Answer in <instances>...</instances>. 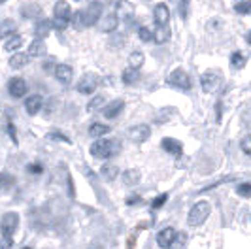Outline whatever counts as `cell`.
I'll return each instance as SVG.
<instances>
[{
  "label": "cell",
  "mask_w": 251,
  "mask_h": 249,
  "mask_svg": "<svg viewBox=\"0 0 251 249\" xmlns=\"http://www.w3.org/2000/svg\"><path fill=\"white\" fill-rule=\"evenodd\" d=\"M121 149V146H119V142L117 140H97L93 146H91V155L95 157V159H110L113 157L117 151Z\"/></svg>",
  "instance_id": "obj_1"
},
{
  "label": "cell",
  "mask_w": 251,
  "mask_h": 249,
  "mask_svg": "<svg viewBox=\"0 0 251 249\" xmlns=\"http://www.w3.org/2000/svg\"><path fill=\"white\" fill-rule=\"evenodd\" d=\"M210 212H212V208H210V202H206V200H201V202H197L193 208H191V212H189V217H187V223L191 226H201L208 217H210Z\"/></svg>",
  "instance_id": "obj_2"
},
{
  "label": "cell",
  "mask_w": 251,
  "mask_h": 249,
  "mask_svg": "<svg viewBox=\"0 0 251 249\" xmlns=\"http://www.w3.org/2000/svg\"><path fill=\"white\" fill-rule=\"evenodd\" d=\"M221 83V74L217 70H210V72H204L201 77V85L204 93H214L215 89L219 87Z\"/></svg>",
  "instance_id": "obj_3"
},
{
  "label": "cell",
  "mask_w": 251,
  "mask_h": 249,
  "mask_svg": "<svg viewBox=\"0 0 251 249\" xmlns=\"http://www.w3.org/2000/svg\"><path fill=\"white\" fill-rule=\"evenodd\" d=\"M168 83H170L172 87L181 89V91H189V89H191V77H189V74L185 72V70L177 68V70H174V72L170 74Z\"/></svg>",
  "instance_id": "obj_4"
},
{
  "label": "cell",
  "mask_w": 251,
  "mask_h": 249,
  "mask_svg": "<svg viewBox=\"0 0 251 249\" xmlns=\"http://www.w3.org/2000/svg\"><path fill=\"white\" fill-rule=\"evenodd\" d=\"M115 10H117L119 21H123V23H126V25L132 23V19H134V6H132L128 0H117Z\"/></svg>",
  "instance_id": "obj_5"
},
{
  "label": "cell",
  "mask_w": 251,
  "mask_h": 249,
  "mask_svg": "<svg viewBox=\"0 0 251 249\" xmlns=\"http://www.w3.org/2000/svg\"><path fill=\"white\" fill-rule=\"evenodd\" d=\"M99 87V77L95 74H85L77 81V93L81 95H93Z\"/></svg>",
  "instance_id": "obj_6"
},
{
  "label": "cell",
  "mask_w": 251,
  "mask_h": 249,
  "mask_svg": "<svg viewBox=\"0 0 251 249\" xmlns=\"http://www.w3.org/2000/svg\"><path fill=\"white\" fill-rule=\"evenodd\" d=\"M83 12H85V25L87 26L97 25V21L102 19V4L99 0H93L89 4L87 10H83Z\"/></svg>",
  "instance_id": "obj_7"
},
{
  "label": "cell",
  "mask_w": 251,
  "mask_h": 249,
  "mask_svg": "<svg viewBox=\"0 0 251 249\" xmlns=\"http://www.w3.org/2000/svg\"><path fill=\"white\" fill-rule=\"evenodd\" d=\"M17 226H19V215L17 213H4V217H2V223H0V228H2V234H10L13 236V232L17 230Z\"/></svg>",
  "instance_id": "obj_8"
},
{
  "label": "cell",
  "mask_w": 251,
  "mask_h": 249,
  "mask_svg": "<svg viewBox=\"0 0 251 249\" xmlns=\"http://www.w3.org/2000/svg\"><path fill=\"white\" fill-rule=\"evenodd\" d=\"M177 238V230L176 228H172V226H166L163 228L159 234H157V244H159V248L163 249H168L172 244H174V240Z\"/></svg>",
  "instance_id": "obj_9"
},
{
  "label": "cell",
  "mask_w": 251,
  "mask_h": 249,
  "mask_svg": "<svg viewBox=\"0 0 251 249\" xmlns=\"http://www.w3.org/2000/svg\"><path fill=\"white\" fill-rule=\"evenodd\" d=\"M150 136H151V128L148 124H136V126H132L128 130V138L132 142H136V144H144Z\"/></svg>",
  "instance_id": "obj_10"
},
{
  "label": "cell",
  "mask_w": 251,
  "mask_h": 249,
  "mask_svg": "<svg viewBox=\"0 0 251 249\" xmlns=\"http://www.w3.org/2000/svg\"><path fill=\"white\" fill-rule=\"evenodd\" d=\"M8 91H10L13 99H21L26 93V81L23 77H12L10 83H8Z\"/></svg>",
  "instance_id": "obj_11"
},
{
  "label": "cell",
  "mask_w": 251,
  "mask_h": 249,
  "mask_svg": "<svg viewBox=\"0 0 251 249\" xmlns=\"http://www.w3.org/2000/svg\"><path fill=\"white\" fill-rule=\"evenodd\" d=\"M153 17H155V23L159 26H166L170 21V8L166 4H157L153 10Z\"/></svg>",
  "instance_id": "obj_12"
},
{
  "label": "cell",
  "mask_w": 251,
  "mask_h": 249,
  "mask_svg": "<svg viewBox=\"0 0 251 249\" xmlns=\"http://www.w3.org/2000/svg\"><path fill=\"white\" fill-rule=\"evenodd\" d=\"M72 75H74L72 66H68V64H57V66H55V77H57V81H61L63 85H68V83L72 81Z\"/></svg>",
  "instance_id": "obj_13"
},
{
  "label": "cell",
  "mask_w": 251,
  "mask_h": 249,
  "mask_svg": "<svg viewBox=\"0 0 251 249\" xmlns=\"http://www.w3.org/2000/svg\"><path fill=\"white\" fill-rule=\"evenodd\" d=\"M123 108H125V102L117 99V100H112L110 104H106V108L102 110V113H104L106 119H115L119 113L123 112Z\"/></svg>",
  "instance_id": "obj_14"
},
{
  "label": "cell",
  "mask_w": 251,
  "mask_h": 249,
  "mask_svg": "<svg viewBox=\"0 0 251 249\" xmlns=\"http://www.w3.org/2000/svg\"><path fill=\"white\" fill-rule=\"evenodd\" d=\"M161 146H163V149L166 153H170V155H174V157H179L181 153H183V146L174 140V138H163V142H161Z\"/></svg>",
  "instance_id": "obj_15"
},
{
  "label": "cell",
  "mask_w": 251,
  "mask_h": 249,
  "mask_svg": "<svg viewBox=\"0 0 251 249\" xmlns=\"http://www.w3.org/2000/svg\"><path fill=\"white\" fill-rule=\"evenodd\" d=\"M42 106H44V99L40 95H32L25 100V112L28 115H36L42 110Z\"/></svg>",
  "instance_id": "obj_16"
},
{
  "label": "cell",
  "mask_w": 251,
  "mask_h": 249,
  "mask_svg": "<svg viewBox=\"0 0 251 249\" xmlns=\"http://www.w3.org/2000/svg\"><path fill=\"white\" fill-rule=\"evenodd\" d=\"M53 17H61V19H68V21H72V10H70L68 2L59 0V2L55 4V8H53Z\"/></svg>",
  "instance_id": "obj_17"
},
{
  "label": "cell",
  "mask_w": 251,
  "mask_h": 249,
  "mask_svg": "<svg viewBox=\"0 0 251 249\" xmlns=\"http://www.w3.org/2000/svg\"><path fill=\"white\" fill-rule=\"evenodd\" d=\"M119 25V17L115 13H108L100 19V30L102 32H113Z\"/></svg>",
  "instance_id": "obj_18"
},
{
  "label": "cell",
  "mask_w": 251,
  "mask_h": 249,
  "mask_svg": "<svg viewBox=\"0 0 251 249\" xmlns=\"http://www.w3.org/2000/svg\"><path fill=\"white\" fill-rule=\"evenodd\" d=\"M46 42L44 40H34V42H30V46H28V57H44L46 55Z\"/></svg>",
  "instance_id": "obj_19"
},
{
  "label": "cell",
  "mask_w": 251,
  "mask_h": 249,
  "mask_svg": "<svg viewBox=\"0 0 251 249\" xmlns=\"http://www.w3.org/2000/svg\"><path fill=\"white\" fill-rule=\"evenodd\" d=\"M53 28V23H51L50 19H40L34 26V34L38 36V40H44V38L50 34V30Z\"/></svg>",
  "instance_id": "obj_20"
},
{
  "label": "cell",
  "mask_w": 251,
  "mask_h": 249,
  "mask_svg": "<svg viewBox=\"0 0 251 249\" xmlns=\"http://www.w3.org/2000/svg\"><path fill=\"white\" fill-rule=\"evenodd\" d=\"M2 42H4V50L6 51H17L21 48V44H23V40L19 34H12V36L8 38H2Z\"/></svg>",
  "instance_id": "obj_21"
},
{
  "label": "cell",
  "mask_w": 251,
  "mask_h": 249,
  "mask_svg": "<svg viewBox=\"0 0 251 249\" xmlns=\"http://www.w3.org/2000/svg\"><path fill=\"white\" fill-rule=\"evenodd\" d=\"M112 128L104 123H93L89 126V136L91 138H102L104 134H108Z\"/></svg>",
  "instance_id": "obj_22"
},
{
  "label": "cell",
  "mask_w": 251,
  "mask_h": 249,
  "mask_svg": "<svg viewBox=\"0 0 251 249\" xmlns=\"http://www.w3.org/2000/svg\"><path fill=\"white\" fill-rule=\"evenodd\" d=\"M155 40L153 42H157V44H164V42H168L170 40V28H168V25L166 26H155Z\"/></svg>",
  "instance_id": "obj_23"
},
{
  "label": "cell",
  "mask_w": 251,
  "mask_h": 249,
  "mask_svg": "<svg viewBox=\"0 0 251 249\" xmlns=\"http://www.w3.org/2000/svg\"><path fill=\"white\" fill-rule=\"evenodd\" d=\"M21 15L23 17H40L42 15V8L38 6V4H34V2H28V6H23L21 8Z\"/></svg>",
  "instance_id": "obj_24"
},
{
  "label": "cell",
  "mask_w": 251,
  "mask_h": 249,
  "mask_svg": "<svg viewBox=\"0 0 251 249\" xmlns=\"http://www.w3.org/2000/svg\"><path fill=\"white\" fill-rule=\"evenodd\" d=\"M26 62H28V55L25 53H15L12 59H10V66L15 68V70H21V68H25Z\"/></svg>",
  "instance_id": "obj_25"
},
{
  "label": "cell",
  "mask_w": 251,
  "mask_h": 249,
  "mask_svg": "<svg viewBox=\"0 0 251 249\" xmlns=\"http://www.w3.org/2000/svg\"><path fill=\"white\" fill-rule=\"evenodd\" d=\"M140 77V72L138 70H134V68H125L123 70V74H121V79H123V83L125 85H132V83H136Z\"/></svg>",
  "instance_id": "obj_26"
},
{
  "label": "cell",
  "mask_w": 251,
  "mask_h": 249,
  "mask_svg": "<svg viewBox=\"0 0 251 249\" xmlns=\"http://www.w3.org/2000/svg\"><path fill=\"white\" fill-rule=\"evenodd\" d=\"M144 61H146L144 53H140V51H134V53H130V55H128V68L140 70V68H142V64H144Z\"/></svg>",
  "instance_id": "obj_27"
},
{
  "label": "cell",
  "mask_w": 251,
  "mask_h": 249,
  "mask_svg": "<svg viewBox=\"0 0 251 249\" xmlns=\"http://www.w3.org/2000/svg\"><path fill=\"white\" fill-rule=\"evenodd\" d=\"M138 181H140V172H138V170L130 168V170L123 172V183H125V185H128V187L138 185Z\"/></svg>",
  "instance_id": "obj_28"
},
{
  "label": "cell",
  "mask_w": 251,
  "mask_h": 249,
  "mask_svg": "<svg viewBox=\"0 0 251 249\" xmlns=\"http://www.w3.org/2000/svg\"><path fill=\"white\" fill-rule=\"evenodd\" d=\"M100 174L104 175V179L113 181V179L119 175V168H117V166H113V164H104V166L100 168Z\"/></svg>",
  "instance_id": "obj_29"
},
{
  "label": "cell",
  "mask_w": 251,
  "mask_h": 249,
  "mask_svg": "<svg viewBox=\"0 0 251 249\" xmlns=\"http://www.w3.org/2000/svg\"><path fill=\"white\" fill-rule=\"evenodd\" d=\"M72 25H74V28H77V30H81V28H85V12L83 10H77V12H74V15H72Z\"/></svg>",
  "instance_id": "obj_30"
},
{
  "label": "cell",
  "mask_w": 251,
  "mask_h": 249,
  "mask_svg": "<svg viewBox=\"0 0 251 249\" xmlns=\"http://www.w3.org/2000/svg\"><path fill=\"white\" fill-rule=\"evenodd\" d=\"M15 28H17V25L13 23L12 19H4V21H2V26H0V32H2V38L12 36L13 32H15Z\"/></svg>",
  "instance_id": "obj_31"
},
{
  "label": "cell",
  "mask_w": 251,
  "mask_h": 249,
  "mask_svg": "<svg viewBox=\"0 0 251 249\" xmlns=\"http://www.w3.org/2000/svg\"><path fill=\"white\" fill-rule=\"evenodd\" d=\"M106 106H104V97H95V99L91 100L87 104V112L89 113H95V112H99V110H104Z\"/></svg>",
  "instance_id": "obj_32"
},
{
  "label": "cell",
  "mask_w": 251,
  "mask_h": 249,
  "mask_svg": "<svg viewBox=\"0 0 251 249\" xmlns=\"http://www.w3.org/2000/svg\"><path fill=\"white\" fill-rule=\"evenodd\" d=\"M234 12L240 15H251V0H240L234 4Z\"/></svg>",
  "instance_id": "obj_33"
},
{
  "label": "cell",
  "mask_w": 251,
  "mask_h": 249,
  "mask_svg": "<svg viewBox=\"0 0 251 249\" xmlns=\"http://www.w3.org/2000/svg\"><path fill=\"white\" fill-rule=\"evenodd\" d=\"M230 66L236 68V70H242V68L246 66V57H244L240 51L232 53V55H230Z\"/></svg>",
  "instance_id": "obj_34"
},
{
  "label": "cell",
  "mask_w": 251,
  "mask_h": 249,
  "mask_svg": "<svg viewBox=\"0 0 251 249\" xmlns=\"http://www.w3.org/2000/svg\"><path fill=\"white\" fill-rule=\"evenodd\" d=\"M138 38L142 42H151V40H155V32L148 26H138Z\"/></svg>",
  "instance_id": "obj_35"
},
{
  "label": "cell",
  "mask_w": 251,
  "mask_h": 249,
  "mask_svg": "<svg viewBox=\"0 0 251 249\" xmlns=\"http://www.w3.org/2000/svg\"><path fill=\"white\" fill-rule=\"evenodd\" d=\"M185 246H187V234L185 232H177V238L168 249H185Z\"/></svg>",
  "instance_id": "obj_36"
},
{
  "label": "cell",
  "mask_w": 251,
  "mask_h": 249,
  "mask_svg": "<svg viewBox=\"0 0 251 249\" xmlns=\"http://www.w3.org/2000/svg\"><path fill=\"white\" fill-rule=\"evenodd\" d=\"M53 28L55 30H59V32H63V30H66L68 28V25L72 23V21H68V19H61V17H53Z\"/></svg>",
  "instance_id": "obj_37"
},
{
  "label": "cell",
  "mask_w": 251,
  "mask_h": 249,
  "mask_svg": "<svg viewBox=\"0 0 251 249\" xmlns=\"http://www.w3.org/2000/svg\"><path fill=\"white\" fill-rule=\"evenodd\" d=\"M236 193L244 199H251V183H240L236 187Z\"/></svg>",
  "instance_id": "obj_38"
},
{
  "label": "cell",
  "mask_w": 251,
  "mask_h": 249,
  "mask_svg": "<svg viewBox=\"0 0 251 249\" xmlns=\"http://www.w3.org/2000/svg\"><path fill=\"white\" fill-rule=\"evenodd\" d=\"M240 148H242V151H244L246 155H250V157H251V134H248V136L242 138Z\"/></svg>",
  "instance_id": "obj_39"
},
{
  "label": "cell",
  "mask_w": 251,
  "mask_h": 249,
  "mask_svg": "<svg viewBox=\"0 0 251 249\" xmlns=\"http://www.w3.org/2000/svg\"><path fill=\"white\" fill-rule=\"evenodd\" d=\"M0 244H2V249H12L13 236H10V234H0Z\"/></svg>",
  "instance_id": "obj_40"
},
{
  "label": "cell",
  "mask_w": 251,
  "mask_h": 249,
  "mask_svg": "<svg viewBox=\"0 0 251 249\" xmlns=\"http://www.w3.org/2000/svg\"><path fill=\"white\" fill-rule=\"evenodd\" d=\"M166 200H168V195H159L157 199L153 200V204H151V208H153V210H159L161 206H164V202H166Z\"/></svg>",
  "instance_id": "obj_41"
},
{
  "label": "cell",
  "mask_w": 251,
  "mask_h": 249,
  "mask_svg": "<svg viewBox=\"0 0 251 249\" xmlns=\"http://www.w3.org/2000/svg\"><path fill=\"white\" fill-rule=\"evenodd\" d=\"M242 123H244L246 128H250L251 130V108H248L246 112L242 113Z\"/></svg>",
  "instance_id": "obj_42"
},
{
  "label": "cell",
  "mask_w": 251,
  "mask_h": 249,
  "mask_svg": "<svg viewBox=\"0 0 251 249\" xmlns=\"http://www.w3.org/2000/svg\"><path fill=\"white\" fill-rule=\"evenodd\" d=\"M26 170H28L30 174H42V172H44V166H42V164H38V162H34V164H28V166H26Z\"/></svg>",
  "instance_id": "obj_43"
},
{
  "label": "cell",
  "mask_w": 251,
  "mask_h": 249,
  "mask_svg": "<svg viewBox=\"0 0 251 249\" xmlns=\"http://www.w3.org/2000/svg\"><path fill=\"white\" fill-rule=\"evenodd\" d=\"M48 138H50V140H61L64 144H70V140L64 136V134H59V132H51V134H48Z\"/></svg>",
  "instance_id": "obj_44"
},
{
  "label": "cell",
  "mask_w": 251,
  "mask_h": 249,
  "mask_svg": "<svg viewBox=\"0 0 251 249\" xmlns=\"http://www.w3.org/2000/svg\"><path fill=\"white\" fill-rule=\"evenodd\" d=\"M187 6H189V0H181V8H179V15L183 19H187Z\"/></svg>",
  "instance_id": "obj_45"
},
{
  "label": "cell",
  "mask_w": 251,
  "mask_h": 249,
  "mask_svg": "<svg viewBox=\"0 0 251 249\" xmlns=\"http://www.w3.org/2000/svg\"><path fill=\"white\" fill-rule=\"evenodd\" d=\"M8 132H10V138L13 140V144H17V132H15L13 123H8Z\"/></svg>",
  "instance_id": "obj_46"
},
{
  "label": "cell",
  "mask_w": 251,
  "mask_h": 249,
  "mask_svg": "<svg viewBox=\"0 0 251 249\" xmlns=\"http://www.w3.org/2000/svg\"><path fill=\"white\" fill-rule=\"evenodd\" d=\"M138 200H140V197L138 195H134V197H128V199H126V204H128V206H132V204H136Z\"/></svg>",
  "instance_id": "obj_47"
},
{
  "label": "cell",
  "mask_w": 251,
  "mask_h": 249,
  "mask_svg": "<svg viewBox=\"0 0 251 249\" xmlns=\"http://www.w3.org/2000/svg\"><path fill=\"white\" fill-rule=\"evenodd\" d=\"M215 108H217V121H219V119H221V102H217Z\"/></svg>",
  "instance_id": "obj_48"
},
{
  "label": "cell",
  "mask_w": 251,
  "mask_h": 249,
  "mask_svg": "<svg viewBox=\"0 0 251 249\" xmlns=\"http://www.w3.org/2000/svg\"><path fill=\"white\" fill-rule=\"evenodd\" d=\"M246 42H248V44H250V46H251V30H250V32H248V36H246Z\"/></svg>",
  "instance_id": "obj_49"
},
{
  "label": "cell",
  "mask_w": 251,
  "mask_h": 249,
  "mask_svg": "<svg viewBox=\"0 0 251 249\" xmlns=\"http://www.w3.org/2000/svg\"><path fill=\"white\" fill-rule=\"evenodd\" d=\"M23 249H32V248H30V246H26V248H23Z\"/></svg>",
  "instance_id": "obj_50"
},
{
  "label": "cell",
  "mask_w": 251,
  "mask_h": 249,
  "mask_svg": "<svg viewBox=\"0 0 251 249\" xmlns=\"http://www.w3.org/2000/svg\"><path fill=\"white\" fill-rule=\"evenodd\" d=\"M0 2H2V4H4V2H8V0H0Z\"/></svg>",
  "instance_id": "obj_51"
}]
</instances>
